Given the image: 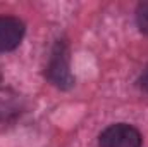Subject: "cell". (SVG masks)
Masks as SVG:
<instances>
[{
    "label": "cell",
    "mask_w": 148,
    "mask_h": 147,
    "mask_svg": "<svg viewBox=\"0 0 148 147\" xmlns=\"http://www.w3.org/2000/svg\"><path fill=\"white\" fill-rule=\"evenodd\" d=\"M45 76L60 90H69L74 85V76L71 73V52L66 40H57L53 43Z\"/></svg>",
    "instance_id": "obj_1"
},
{
    "label": "cell",
    "mask_w": 148,
    "mask_h": 147,
    "mask_svg": "<svg viewBox=\"0 0 148 147\" xmlns=\"http://www.w3.org/2000/svg\"><path fill=\"white\" fill-rule=\"evenodd\" d=\"M141 144L140 130L129 123H114L98 137V147H141Z\"/></svg>",
    "instance_id": "obj_2"
},
{
    "label": "cell",
    "mask_w": 148,
    "mask_h": 147,
    "mask_svg": "<svg viewBox=\"0 0 148 147\" xmlns=\"http://www.w3.org/2000/svg\"><path fill=\"white\" fill-rule=\"evenodd\" d=\"M26 33L24 23L16 16H0V54L16 50Z\"/></svg>",
    "instance_id": "obj_3"
},
{
    "label": "cell",
    "mask_w": 148,
    "mask_h": 147,
    "mask_svg": "<svg viewBox=\"0 0 148 147\" xmlns=\"http://www.w3.org/2000/svg\"><path fill=\"white\" fill-rule=\"evenodd\" d=\"M136 24L143 35H148V0L136 7Z\"/></svg>",
    "instance_id": "obj_4"
},
{
    "label": "cell",
    "mask_w": 148,
    "mask_h": 147,
    "mask_svg": "<svg viewBox=\"0 0 148 147\" xmlns=\"http://www.w3.org/2000/svg\"><path fill=\"white\" fill-rule=\"evenodd\" d=\"M138 83H140V88H141L143 92H147V94H148V66L143 69V73L140 74Z\"/></svg>",
    "instance_id": "obj_5"
}]
</instances>
